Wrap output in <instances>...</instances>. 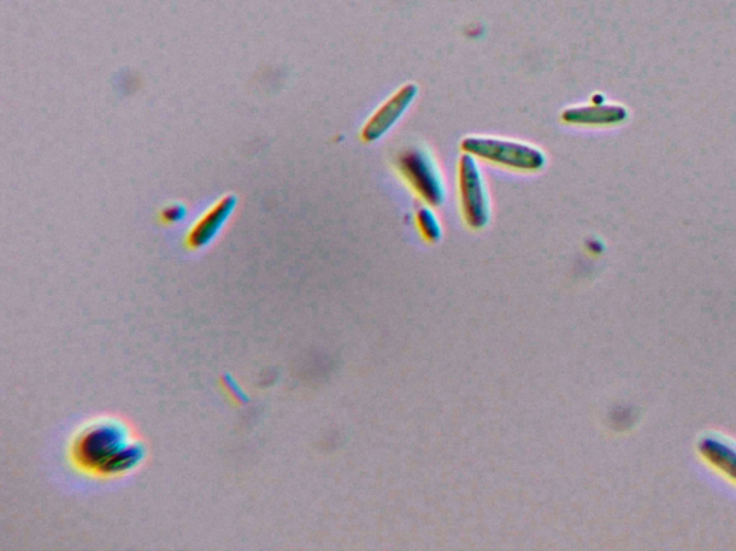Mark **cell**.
Segmentation results:
<instances>
[{
  "label": "cell",
  "instance_id": "52a82bcc",
  "mask_svg": "<svg viewBox=\"0 0 736 551\" xmlns=\"http://www.w3.org/2000/svg\"><path fill=\"white\" fill-rule=\"evenodd\" d=\"M417 223H419L422 233L425 235L426 239L430 241L439 240L440 235H442V227H440L438 216H436L431 208H422L417 213Z\"/></svg>",
  "mask_w": 736,
  "mask_h": 551
},
{
  "label": "cell",
  "instance_id": "277c9868",
  "mask_svg": "<svg viewBox=\"0 0 736 551\" xmlns=\"http://www.w3.org/2000/svg\"><path fill=\"white\" fill-rule=\"evenodd\" d=\"M459 189L463 217L472 229H482L488 225L490 202L478 158L465 154L459 163Z\"/></svg>",
  "mask_w": 736,
  "mask_h": 551
},
{
  "label": "cell",
  "instance_id": "3957f363",
  "mask_svg": "<svg viewBox=\"0 0 736 551\" xmlns=\"http://www.w3.org/2000/svg\"><path fill=\"white\" fill-rule=\"evenodd\" d=\"M399 170L416 193L430 206H440L444 202V181L438 164L426 149L413 148L399 158Z\"/></svg>",
  "mask_w": 736,
  "mask_h": 551
},
{
  "label": "cell",
  "instance_id": "ba28073f",
  "mask_svg": "<svg viewBox=\"0 0 736 551\" xmlns=\"http://www.w3.org/2000/svg\"><path fill=\"white\" fill-rule=\"evenodd\" d=\"M183 218V208L173 207L165 214V220L169 223H177Z\"/></svg>",
  "mask_w": 736,
  "mask_h": 551
},
{
  "label": "cell",
  "instance_id": "6da1fadb",
  "mask_svg": "<svg viewBox=\"0 0 736 551\" xmlns=\"http://www.w3.org/2000/svg\"><path fill=\"white\" fill-rule=\"evenodd\" d=\"M71 455L81 470L114 477L134 471L144 462L145 450L126 423L102 418L81 428L72 441Z\"/></svg>",
  "mask_w": 736,
  "mask_h": 551
},
{
  "label": "cell",
  "instance_id": "7a4b0ae2",
  "mask_svg": "<svg viewBox=\"0 0 736 551\" xmlns=\"http://www.w3.org/2000/svg\"><path fill=\"white\" fill-rule=\"evenodd\" d=\"M462 149L472 157L517 171H539L547 164L538 147L495 136H467L462 141Z\"/></svg>",
  "mask_w": 736,
  "mask_h": 551
},
{
  "label": "cell",
  "instance_id": "5b68a950",
  "mask_svg": "<svg viewBox=\"0 0 736 551\" xmlns=\"http://www.w3.org/2000/svg\"><path fill=\"white\" fill-rule=\"evenodd\" d=\"M417 94H419V89H417L416 85H404L399 93L394 94L388 103H384L379 108V111L368 120L365 130H363V139L368 141V143H375V141L383 139L402 120L407 109L413 106Z\"/></svg>",
  "mask_w": 736,
  "mask_h": 551
},
{
  "label": "cell",
  "instance_id": "8992f818",
  "mask_svg": "<svg viewBox=\"0 0 736 551\" xmlns=\"http://www.w3.org/2000/svg\"><path fill=\"white\" fill-rule=\"evenodd\" d=\"M232 211H234V204L230 203L229 199L216 204L211 212L206 213V216L200 218L198 225H194L192 231H190L188 243L193 249H202L211 243L219 233L222 227L225 226Z\"/></svg>",
  "mask_w": 736,
  "mask_h": 551
}]
</instances>
